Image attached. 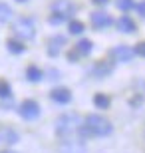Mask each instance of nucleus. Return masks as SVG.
<instances>
[{"label":"nucleus","instance_id":"nucleus-1","mask_svg":"<svg viewBox=\"0 0 145 153\" xmlns=\"http://www.w3.org/2000/svg\"><path fill=\"white\" fill-rule=\"evenodd\" d=\"M113 131V125L109 123V119H106L103 115H97V114H89L86 117L84 125L78 129L80 135H94V137H107L112 135Z\"/></svg>","mask_w":145,"mask_h":153},{"label":"nucleus","instance_id":"nucleus-2","mask_svg":"<svg viewBox=\"0 0 145 153\" xmlns=\"http://www.w3.org/2000/svg\"><path fill=\"white\" fill-rule=\"evenodd\" d=\"M80 127H82V117L78 114H64L56 119V133L62 137H70L78 133Z\"/></svg>","mask_w":145,"mask_h":153},{"label":"nucleus","instance_id":"nucleus-3","mask_svg":"<svg viewBox=\"0 0 145 153\" xmlns=\"http://www.w3.org/2000/svg\"><path fill=\"white\" fill-rule=\"evenodd\" d=\"M76 14V6L72 0H56L52 4V12H50V22L52 24H60L66 22L68 18H72Z\"/></svg>","mask_w":145,"mask_h":153},{"label":"nucleus","instance_id":"nucleus-4","mask_svg":"<svg viewBox=\"0 0 145 153\" xmlns=\"http://www.w3.org/2000/svg\"><path fill=\"white\" fill-rule=\"evenodd\" d=\"M14 34L18 36L20 40H32L36 36V22L32 18H18L16 24H14Z\"/></svg>","mask_w":145,"mask_h":153},{"label":"nucleus","instance_id":"nucleus-5","mask_svg":"<svg viewBox=\"0 0 145 153\" xmlns=\"http://www.w3.org/2000/svg\"><path fill=\"white\" fill-rule=\"evenodd\" d=\"M18 114L24 119H28V121H34V119L40 117V105L34 100H26V102H22L18 105Z\"/></svg>","mask_w":145,"mask_h":153},{"label":"nucleus","instance_id":"nucleus-6","mask_svg":"<svg viewBox=\"0 0 145 153\" xmlns=\"http://www.w3.org/2000/svg\"><path fill=\"white\" fill-rule=\"evenodd\" d=\"M109 56L113 58V60H117V62H131L135 58V52L133 48H129V46H115L112 52H109Z\"/></svg>","mask_w":145,"mask_h":153},{"label":"nucleus","instance_id":"nucleus-7","mask_svg":"<svg viewBox=\"0 0 145 153\" xmlns=\"http://www.w3.org/2000/svg\"><path fill=\"white\" fill-rule=\"evenodd\" d=\"M89 20H91V26L97 28V30H103V28H107V26H112V24H113V18L109 16L107 12H101V10L94 12Z\"/></svg>","mask_w":145,"mask_h":153},{"label":"nucleus","instance_id":"nucleus-8","mask_svg":"<svg viewBox=\"0 0 145 153\" xmlns=\"http://www.w3.org/2000/svg\"><path fill=\"white\" fill-rule=\"evenodd\" d=\"M50 100L60 103V105H66V103L72 102V91L68 90V88H56V90L50 91Z\"/></svg>","mask_w":145,"mask_h":153},{"label":"nucleus","instance_id":"nucleus-9","mask_svg":"<svg viewBox=\"0 0 145 153\" xmlns=\"http://www.w3.org/2000/svg\"><path fill=\"white\" fill-rule=\"evenodd\" d=\"M64 44H66V36H54V38H50V44H48V56L56 58L58 54H60V50L64 48Z\"/></svg>","mask_w":145,"mask_h":153},{"label":"nucleus","instance_id":"nucleus-10","mask_svg":"<svg viewBox=\"0 0 145 153\" xmlns=\"http://www.w3.org/2000/svg\"><path fill=\"white\" fill-rule=\"evenodd\" d=\"M60 153H88V149H86L80 141L68 139V141H64L60 145Z\"/></svg>","mask_w":145,"mask_h":153},{"label":"nucleus","instance_id":"nucleus-11","mask_svg":"<svg viewBox=\"0 0 145 153\" xmlns=\"http://www.w3.org/2000/svg\"><path fill=\"white\" fill-rule=\"evenodd\" d=\"M0 141L6 143V145H14V143L20 141V135H18V131L10 129V127H2L0 129Z\"/></svg>","mask_w":145,"mask_h":153},{"label":"nucleus","instance_id":"nucleus-12","mask_svg":"<svg viewBox=\"0 0 145 153\" xmlns=\"http://www.w3.org/2000/svg\"><path fill=\"white\" fill-rule=\"evenodd\" d=\"M117 30L123 32V34H133L135 30H137V26H135V22L129 16H121L117 20Z\"/></svg>","mask_w":145,"mask_h":153},{"label":"nucleus","instance_id":"nucleus-13","mask_svg":"<svg viewBox=\"0 0 145 153\" xmlns=\"http://www.w3.org/2000/svg\"><path fill=\"white\" fill-rule=\"evenodd\" d=\"M112 72H113V66L109 62H100L91 68V74H95L97 78H106V76H109Z\"/></svg>","mask_w":145,"mask_h":153},{"label":"nucleus","instance_id":"nucleus-14","mask_svg":"<svg viewBox=\"0 0 145 153\" xmlns=\"http://www.w3.org/2000/svg\"><path fill=\"white\" fill-rule=\"evenodd\" d=\"M94 50V44H91V40H80L78 44H76V52H78L80 56H89Z\"/></svg>","mask_w":145,"mask_h":153},{"label":"nucleus","instance_id":"nucleus-15","mask_svg":"<svg viewBox=\"0 0 145 153\" xmlns=\"http://www.w3.org/2000/svg\"><path fill=\"white\" fill-rule=\"evenodd\" d=\"M42 70L36 68V66H28V70H26V79L28 82H34V84H38V82H42Z\"/></svg>","mask_w":145,"mask_h":153},{"label":"nucleus","instance_id":"nucleus-16","mask_svg":"<svg viewBox=\"0 0 145 153\" xmlns=\"http://www.w3.org/2000/svg\"><path fill=\"white\" fill-rule=\"evenodd\" d=\"M109 103H112V100L106 96V94H95L94 96V105L100 109H107L109 108Z\"/></svg>","mask_w":145,"mask_h":153},{"label":"nucleus","instance_id":"nucleus-17","mask_svg":"<svg viewBox=\"0 0 145 153\" xmlns=\"http://www.w3.org/2000/svg\"><path fill=\"white\" fill-rule=\"evenodd\" d=\"M68 30H70V34H74V36H80V34H84V30H86V26L80 20H70V24H68Z\"/></svg>","mask_w":145,"mask_h":153},{"label":"nucleus","instance_id":"nucleus-18","mask_svg":"<svg viewBox=\"0 0 145 153\" xmlns=\"http://www.w3.org/2000/svg\"><path fill=\"white\" fill-rule=\"evenodd\" d=\"M10 18H12V8L6 2H0V24L8 22Z\"/></svg>","mask_w":145,"mask_h":153},{"label":"nucleus","instance_id":"nucleus-19","mask_svg":"<svg viewBox=\"0 0 145 153\" xmlns=\"http://www.w3.org/2000/svg\"><path fill=\"white\" fill-rule=\"evenodd\" d=\"M6 48H8L10 54H22L24 52V44H20V42H16V40H10V42L6 44Z\"/></svg>","mask_w":145,"mask_h":153},{"label":"nucleus","instance_id":"nucleus-20","mask_svg":"<svg viewBox=\"0 0 145 153\" xmlns=\"http://www.w3.org/2000/svg\"><path fill=\"white\" fill-rule=\"evenodd\" d=\"M115 4H117V8H119V10H123V12H129L131 8H135V2H133V0H115Z\"/></svg>","mask_w":145,"mask_h":153},{"label":"nucleus","instance_id":"nucleus-21","mask_svg":"<svg viewBox=\"0 0 145 153\" xmlns=\"http://www.w3.org/2000/svg\"><path fill=\"white\" fill-rule=\"evenodd\" d=\"M10 96H12V88H10V84L0 79V97H10Z\"/></svg>","mask_w":145,"mask_h":153},{"label":"nucleus","instance_id":"nucleus-22","mask_svg":"<svg viewBox=\"0 0 145 153\" xmlns=\"http://www.w3.org/2000/svg\"><path fill=\"white\" fill-rule=\"evenodd\" d=\"M133 52H135V56H141V58H145V42H139V44H135Z\"/></svg>","mask_w":145,"mask_h":153},{"label":"nucleus","instance_id":"nucleus-23","mask_svg":"<svg viewBox=\"0 0 145 153\" xmlns=\"http://www.w3.org/2000/svg\"><path fill=\"white\" fill-rule=\"evenodd\" d=\"M135 10H137V12L141 14V16L145 18V0H141L139 4H135Z\"/></svg>","mask_w":145,"mask_h":153},{"label":"nucleus","instance_id":"nucleus-24","mask_svg":"<svg viewBox=\"0 0 145 153\" xmlns=\"http://www.w3.org/2000/svg\"><path fill=\"white\" fill-rule=\"evenodd\" d=\"M91 2H94L95 6H106L107 2H109V0H91Z\"/></svg>","mask_w":145,"mask_h":153},{"label":"nucleus","instance_id":"nucleus-25","mask_svg":"<svg viewBox=\"0 0 145 153\" xmlns=\"http://www.w3.org/2000/svg\"><path fill=\"white\" fill-rule=\"evenodd\" d=\"M2 153H16V151H2Z\"/></svg>","mask_w":145,"mask_h":153},{"label":"nucleus","instance_id":"nucleus-26","mask_svg":"<svg viewBox=\"0 0 145 153\" xmlns=\"http://www.w3.org/2000/svg\"><path fill=\"white\" fill-rule=\"evenodd\" d=\"M16 2H26V0H16Z\"/></svg>","mask_w":145,"mask_h":153}]
</instances>
